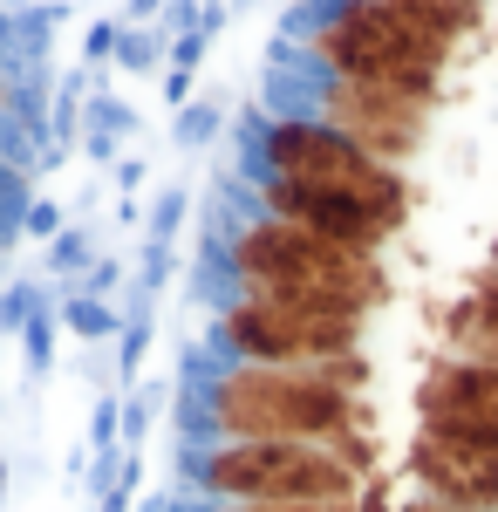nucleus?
<instances>
[{
	"mask_svg": "<svg viewBox=\"0 0 498 512\" xmlns=\"http://www.w3.org/2000/svg\"><path fill=\"white\" fill-rule=\"evenodd\" d=\"M410 478H417L423 499L451 512H498V458L492 451H464V444H444V437L417 431L410 437Z\"/></svg>",
	"mask_w": 498,
	"mask_h": 512,
	"instance_id": "obj_10",
	"label": "nucleus"
},
{
	"mask_svg": "<svg viewBox=\"0 0 498 512\" xmlns=\"http://www.w3.org/2000/svg\"><path fill=\"white\" fill-rule=\"evenodd\" d=\"M294 48L314 76L376 82L423 103L444 96V69H451V48L396 21L383 0H307V14L294 21Z\"/></svg>",
	"mask_w": 498,
	"mask_h": 512,
	"instance_id": "obj_3",
	"label": "nucleus"
},
{
	"mask_svg": "<svg viewBox=\"0 0 498 512\" xmlns=\"http://www.w3.org/2000/svg\"><path fill=\"white\" fill-rule=\"evenodd\" d=\"M369 315H348L328 301H287V294H226L212 315L219 362H267V369H321L335 355H362Z\"/></svg>",
	"mask_w": 498,
	"mask_h": 512,
	"instance_id": "obj_6",
	"label": "nucleus"
},
{
	"mask_svg": "<svg viewBox=\"0 0 498 512\" xmlns=\"http://www.w3.org/2000/svg\"><path fill=\"white\" fill-rule=\"evenodd\" d=\"M35 315H41L35 287H7V294H0V328H28Z\"/></svg>",
	"mask_w": 498,
	"mask_h": 512,
	"instance_id": "obj_18",
	"label": "nucleus"
},
{
	"mask_svg": "<svg viewBox=\"0 0 498 512\" xmlns=\"http://www.w3.org/2000/svg\"><path fill=\"white\" fill-rule=\"evenodd\" d=\"M369 355H335L321 369L267 362H198L185 383L192 444H335L369 424Z\"/></svg>",
	"mask_w": 498,
	"mask_h": 512,
	"instance_id": "obj_1",
	"label": "nucleus"
},
{
	"mask_svg": "<svg viewBox=\"0 0 498 512\" xmlns=\"http://www.w3.org/2000/svg\"><path fill=\"white\" fill-rule=\"evenodd\" d=\"M28 233L55 239V233H62V205H28Z\"/></svg>",
	"mask_w": 498,
	"mask_h": 512,
	"instance_id": "obj_21",
	"label": "nucleus"
},
{
	"mask_svg": "<svg viewBox=\"0 0 498 512\" xmlns=\"http://www.w3.org/2000/svg\"><path fill=\"white\" fill-rule=\"evenodd\" d=\"M178 226H185V192L171 185V192L157 198V212H151V246H157V253H171V239H178Z\"/></svg>",
	"mask_w": 498,
	"mask_h": 512,
	"instance_id": "obj_15",
	"label": "nucleus"
},
{
	"mask_svg": "<svg viewBox=\"0 0 498 512\" xmlns=\"http://www.w3.org/2000/svg\"><path fill=\"white\" fill-rule=\"evenodd\" d=\"M21 335H28V369H48V335H55V315H48V308H41L35 321H28V328H21Z\"/></svg>",
	"mask_w": 498,
	"mask_h": 512,
	"instance_id": "obj_20",
	"label": "nucleus"
},
{
	"mask_svg": "<svg viewBox=\"0 0 498 512\" xmlns=\"http://www.w3.org/2000/svg\"><path fill=\"white\" fill-rule=\"evenodd\" d=\"M383 7L396 14V21H410L417 35L444 41V48H451V41L478 21V0H383Z\"/></svg>",
	"mask_w": 498,
	"mask_h": 512,
	"instance_id": "obj_12",
	"label": "nucleus"
},
{
	"mask_svg": "<svg viewBox=\"0 0 498 512\" xmlns=\"http://www.w3.org/2000/svg\"><path fill=\"white\" fill-rule=\"evenodd\" d=\"M485 274H498V233H492V253H485Z\"/></svg>",
	"mask_w": 498,
	"mask_h": 512,
	"instance_id": "obj_24",
	"label": "nucleus"
},
{
	"mask_svg": "<svg viewBox=\"0 0 498 512\" xmlns=\"http://www.w3.org/2000/svg\"><path fill=\"white\" fill-rule=\"evenodd\" d=\"M144 349H151V315L137 308L130 328H123V362H116V369H123V376H137V369H144Z\"/></svg>",
	"mask_w": 498,
	"mask_h": 512,
	"instance_id": "obj_16",
	"label": "nucleus"
},
{
	"mask_svg": "<svg viewBox=\"0 0 498 512\" xmlns=\"http://www.w3.org/2000/svg\"><path fill=\"white\" fill-rule=\"evenodd\" d=\"M417 431L498 458V369L492 362H471V355L430 362V376L417 390Z\"/></svg>",
	"mask_w": 498,
	"mask_h": 512,
	"instance_id": "obj_9",
	"label": "nucleus"
},
{
	"mask_svg": "<svg viewBox=\"0 0 498 512\" xmlns=\"http://www.w3.org/2000/svg\"><path fill=\"white\" fill-rule=\"evenodd\" d=\"M219 130V103H185V117H178V144H205Z\"/></svg>",
	"mask_w": 498,
	"mask_h": 512,
	"instance_id": "obj_17",
	"label": "nucleus"
},
{
	"mask_svg": "<svg viewBox=\"0 0 498 512\" xmlns=\"http://www.w3.org/2000/svg\"><path fill=\"white\" fill-rule=\"evenodd\" d=\"M287 110H307V117L335 123L342 137H355L369 158L396 164V171H410V158L423 151V137H430V117H437V103H423V96L376 89V82L314 76V69L287 89Z\"/></svg>",
	"mask_w": 498,
	"mask_h": 512,
	"instance_id": "obj_7",
	"label": "nucleus"
},
{
	"mask_svg": "<svg viewBox=\"0 0 498 512\" xmlns=\"http://www.w3.org/2000/svg\"><path fill=\"white\" fill-rule=\"evenodd\" d=\"M185 485L205 506H355L362 472L328 444H185Z\"/></svg>",
	"mask_w": 498,
	"mask_h": 512,
	"instance_id": "obj_5",
	"label": "nucleus"
},
{
	"mask_svg": "<svg viewBox=\"0 0 498 512\" xmlns=\"http://www.w3.org/2000/svg\"><path fill=\"white\" fill-rule=\"evenodd\" d=\"M451 355H471V362H492L498 369V274H478V287L451 308Z\"/></svg>",
	"mask_w": 498,
	"mask_h": 512,
	"instance_id": "obj_11",
	"label": "nucleus"
},
{
	"mask_svg": "<svg viewBox=\"0 0 498 512\" xmlns=\"http://www.w3.org/2000/svg\"><path fill=\"white\" fill-rule=\"evenodd\" d=\"M185 512H239V506H205V499H198V506H185Z\"/></svg>",
	"mask_w": 498,
	"mask_h": 512,
	"instance_id": "obj_25",
	"label": "nucleus"
},
{
	"mask_svg": "<svg viewBox=\"0 0 498 512\" xmlns=\"http://www.w3.org/2000/svg\"><path fill=\"white\" fill-rule=\"evenodd\" d=\"M62 328L82 335V342H110L123 321H116L110 301H96V294H69V301H62Z\"/></svg>",
	"mask_w": 498,
	"mask_h": 512,
	"instance_id": "obj_13",
	"label": "nucleus"
},
{
	"mask_svg": "<svg viewBox=\"0 0 498 512\" xmlns=\"http://www.w3.org/2000/svg\"><path fill=\"white\" fill-rule=\"evenodd\" d=\"M219 274L232 294H287V301H328L348 315L389 308L383 253H348L335 239H314L301 226H280L260 212H239L219 239Z\"/></svg>",
	"mask_w": 498,
	"mask_h": 512,
	"instance_id": "obj_2",
	"label": "nucleus"
},
{
	"mask_svg": "<svg viewBox=\"0 0 498 512\" xmlns=\"http://www.w3.org/2000/svg\"><path fill=\"white\" fill-rule=\"evenodd\" d=\"M396 512H451V506H437V499H423V492H417V499H403Z\"/></svg>",
	"mask_w": 498,
	"mask_h": 512,
	"instance_id": "obj_23",
	"label": "nucleus"
},
{
	"mask_svg": "<svg viewBox=\"0 0 498 512\" xmlns=\"http://www.w3.org/2000/svg\"><path fill=\"white\" fill-rule=\"evenodd\" d=\"M239 212L301 226V233L335 239V246H348V253H383L389 239H396V226H389L383 212H369L362 198L321 192V185H287V178H260V171L239 178Z\"/></svg>",
	"mask_w": 498,
	"mask_h": 512,
	"instance_id": "obj_8",
	"label": "nucleus"
},
{
	"mask_svg": "<svg viewBox=\"0 0 498 512\" xmlns=\"http://www.w3.org/2000/svg\"><path fill=\"white\" fill-rule=\"evenodd\" d=\"M164 96H171V103H192V69H171V76H164Z\"/></svg>",
	"mask_w": 498,
	"mask_h": 512,
	"instance_id": "obj_22",
	"label": "nucleus"
},
{
	"mask_svg": "<svg viewBox=\"0 0 498 512\" xmlns=\"http://www.w3.org/2000/svg\"><path fill=\"white\" fill-rule=\"evenodd\" d=\"M116 62H123V69H151V62H157V41L144 35V28L116 35Z\"/></svg>",
	"mask_w": 498,
	"mask_h": 512,
	"instance_id": "obj_19",
	"label": "nucleus"
},
{
	"mask_svg": "<svg viewBox=\"0 0 498 512\" xmlns=\"http://www.w3.org/2000/svg\"><path fill=\"white\" fill-rule=\"evenodd\" d=\"M246 171L260 178H287V185H321V192H348L369 212H383L389 226H410V171L369 158L355 137H342L335 123L307 117V110H267L246 123Z\"/></svg>",
	"mask_w": 498,
	"mask_h": 512,
	"instance_id": "obj_4",
	"label": "nucleus"
},
{
	"mask_svg": "<svg viewBox=\"0 0 498 512\" xmlns=\"http://www.w3.org/2000/svg\"><path fill=\"white\" fill-rule=\"evenodd\" d=\"M48 267L55 274H89L96 260H89V233H55L48 239Z\"/></svg>",
	"mask_w": 498,
	"mask_h": 512,
	"instance_id": "obj_14",
	"label": "nucleus"
}]
</instances>
